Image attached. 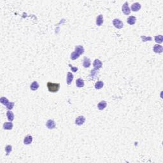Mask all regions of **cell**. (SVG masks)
<instances>
[{"mask_svg":"<svg viewBox=\"0 0 163 163\" xmlns=\"http://www.w3.org/2000/svg\"><path fill=\"white\" fill-rule=\"evenodd\" d=\"M12 147L11 145H8L6 146V147H5V152L7 153V155H8L10 154V153L12 152Z\"/></svg>","mask_w":163,"mask_h":163,"instance_id":"d4e9b609","label":"cell"},{"mask_svg":"<svg viewBox=\"0 0 163 163\" xmlns=\"http://www.w3.org/2000/svg\"><path fill=\"white\" fill-rule=\"evenodd\" d=\"M85 121V118L83 116H79L75 119V124L77 126H82L84 124Z\"/></svg>","mask_w":163,"mask_h":163,"instance_id":"277c9868","label":"cell"},{"mask_svg":"<svg viewBox=\"0 0 163 163\" xmlns=\"http://www.w3.org/2000/svg\"><path fill=\"white\" fill-rule=\"evenodd\" d=\"M0 102L1 103V104H4V106H7L8 104V103H10L9 100L6 98L5 97H1V99H0Z\"/></svg>","mask_w":163,"mask_h":163,"instance_id":"603a6c76","label":"cell"},{"mask_svg":"<svg viewBox=\"0 0 163 163\" xmlns=\"http://www.w3.org/2000/svg\"><path fill=\"white\" fill-rule=\"evenodd\" d=\"M38 88H39V84H38V83L36 81L33 82L30 85L31 90L34 91H36Z\"/></svg>","mask_w":163,"mask_h":163,"instance_id":"ffe728a7","label":"cell"},{"mask_svg":"<svg viewBox=\"0 0 163 163\" xmlns=\"http://www.w3.org/2000/svg\"><path fill=\"white\" fill-rule=\"evenodd\" d=\"M103 66V64H102V62L99 60V59H96L95 60H94V61L93 63V66L94 68V69H96V70H99Z\"/></svg>","mask_w":163,"mask_h":163,"instance_id":"5b68a950","label":"cell"},{"mask_svg":"<svg viewBox=\"0 0 163 163\" xmlns=\"http://www.w3.org/2000/svg\"><path fill=\"white\" fill-rule=\"evenodd\" d=\"M104 86V82L103 81H98L97 82L95 83V89H97V90H99V89H102L103 87Z\"/></svg>","mask_w":163,"mask_h":163,"instance_id":"44dd1931","label":"cell"},{"mask_svg":"<svg viewBox=\"0 0 163 163\" xmlns=\"http://www.w3.org/2000/svg\"><path fill=\"white\" fill-rule=\"evenodd\" d=\"M107 103L105 101H101L98 104V108L99 110H103L107 107Z\"/></svg>","mask_w":163,"mask_h":163,"instance_id":"5bb4252c","label":"cell"},{"mask_svg":"<svg viewBox=\"0 0 163 163\" xmlns=\"http://www.w3.org/2000/svg\"><path fill=\"white\" fill-rule=\"evenodd\" d=\"M113 26H115L116 28L117 29H122L124 27V24L123 22L119 19H115L113 20Z\"/></svg>","mask_w":163,"mask_h":163,"instance_id":"7a4b0ae2","label":"cell"},{"mask_svg":"<svg viewBox=\"0 0 163 163\" xmlns=\"http://www.w3.org/2000/svg\"><path fill=\"white\" fill-rule=\"evenodd\" d=\"M75 51L78 53L79 54H83L84 52H85V49L83 48V47L82 45H77L75 47Z\"/></svg>","mask_w":163,"mask_h":163,"instance_id":"8fae6325","label":"cell"},{"mask_svg":"<svg viewBox=\"0 0 163 163\" xmlns=\"http://www.w3.org/2000/svg\"><path fill=\"white\" fill-rule=\"evenodd\" d=\"M122 12H123V13H124L125 15H128L130 14L131 10L128 6V3L125 2V3L122 5Z\"/></svg>","mask_w":163,"mask_h":163,"instance_id":"3957f363","label":"cell"},{"mask_svg":"<svg viewBox=\"0 0 163 163\" xmlns=\"http://www.w3.org/2000/svg\"><path fill=\"white\" fill-rule=\"evenodd\" d=\"M7 117L8 120L9 121H10V122H12L13 120H14V114H13V112L10 111V110L7 111Z\"/></svg>","mask_w":163,"mask_h":163,"instance_id":"d6986e66","label":"cell"},{"mask_svg":"<svg viewBox=\"0 0 163 163\" xmlns=\"http://www.w3.org/2000/svg\"><path fill=\"white\" fill-rule=\"evenodd\" d=\"M155 41L156 42L157 44H161L163 43V35H157V36H155L154 37Z\"/></svg>","mask_w":163,"mask_h":163,"instance_id":"7402d4cb","label":"cell"},{"mask_svg":"<svg viewBox=\"0 0 163 163\" xmlns=\"http://www.w3.org/2000/svg\"><path fill=\"white\" fill-rule=\"evenodd\" d=\"M83 66L84 68H89L91 66V60L89 58L85 57L83 59Z\"/></svg>","mask_w":163,"mask_h":163,"instance_id":"e0dca14e","label":"cell"},{"mask_svg":"<svg viewBox=\"0 0 163 163\" xmlns=\"http://www.w3.org/2000/svg\"><path fill=\"white\" fill-rule=\"evenodd\" d=\"M74 76L71 72H68L67 73V77H66V83L68 85H70L72 83V81L73 80Z\"/></svg>","mask_w":163,"mask_h":163,"instance_id":"30bf717a","label":"cell"},{"mask_svg":"<svg viewBox=\"0 0 163 163\" xmlns=\"http://www.w3.org/2000/svg\"><path fill=\"white\" fill-rule=\"evenodd\" d=\"M13 124L10 121L9 122H5L3 124V129H5V130H11L13 128Z\"/></svg>","mask_w":163,"mask_h":163,"instance_id":"4fadbf2b","label":"cell"},{"mask_svg":"<svg viewBox=\"0 0 163 163\" xmlns=\"http://www.w3.org/2000/svg\"><path fill=\"white\" fill-rule=\"evenodd\" d=\"M14 105H15V103H14L10 102L8 103V104L6 106V108H7L8 110H10L12 109H13V108L14 107Z\"/></svg>","mask_w":163,"mask_h":163,"instance_id":"4316f807","label":"cell"},{"mask_svg":"<svg viewBox=\"0 0 163 163\" xmlns=\"http://www.w3.org/2000/svg\"><path fill=\"white\" fill-rule=\"evenodd\" d=\"M141 4L139 3H133L132 5H131V10H133V12H138L139 11V10L141 9Z\"/></svg>","mask_w":163,"mask_h":163,"instance_id":"ba28073f","label":"cell"},{"mask_svg":"<svg viewBox=\"0 0 163 163\" xmlns=\"http://www.w3.org/2000/svg\"><path fill=\"white\" fill-rule=\"evenodd\" d=\"M99 74V72H98V70H96V69H94V70H91V73L89 75V78L91 79V80H95L97 77H98V75Z\"/></svg>","mask_w":163,"mask_h":163,"instance_id":"8992f818","label":"cell"},{"mask_svg":"<svg viewBox=\"0 0 163 163\" xmlns=\"http://www.w3.org/2000/svg\"><path fill=\"white\" fill-rule=\"evenodd\" d=\"M153 50H154V52L155 53H158V54L162 53L163 51V46L160 45H155L154 46Z\"/></svg>","mask_w":163,"mask_h":163,"instance_id":"9c48e42d","label":"cell"},{"mask_svg":"<svg viewBox=\"0 0 163 163\" xmlns=\"http://www.w3.org/2000/svg\"><path fill=\"white\" fill-rule=\"evenodd\" d=\"M127 23L133 26L136 22V18L135 17V16H130L129 17H128L127 20Z\"/></svg>","mask_w":163,"mask_h":163,"instance_id":"2e32d148","label":"cell"},{"mask_svg":"<svg viewBox=\"0 0 163 163\" xmlns=\"http://www.w3.org/2000/svg\"><path fill=\"white\" fill-rule=\"evenodd\" d=\"M76 85L78 88H82L84 86V80L82 78H78L76 80Z\"/></svg>","mask_w":163,"mask_h":163,"instance_id":"ac0fdd59","label":"cell"},{"mask_svg":"<svg viewBox=\"0 0 163 163\" xmlns=\"http://www.w3.org/2000/svg\"><path fill=\"white\" fill-rule=\"evenodd\" d=\"M47 88H48V91L50 92H57L60 89V84L59 83H52L48 82H47Z\"/></svg>","mask_w":163,"mask_h":163,"instance_id":"6da1fadb","label":"cell"},{"mask_svg":"<svg viewBox=\"0 0 163 163\" xmlns=\"http://www.w3.org/2000/svg\"><path fill=\"white\" fill-rule=\"evenodd\" d=\"M46 126L49 129H53L56 127V124L53 120H48L46 122Z\"/></svg>","mask_w":163,"mask_h":163,"instance_id":"52a82bcc","label":"cell"},{"mask_svg":"<svg viewBox=\"0 0 163 163\" xmlns=\"http://www.w3.org/2000/svg\"><path fill=\"white\" fill-rule=\"evenodd\" d=\"M79 57H80V54H79L78 53H77L76 52H75V51H74V52L72 53L70 58H71V59H72V60H75V59H78Z\"/></svg>","mask_w":163,"mask_h":163,"instance_id":"cb8c5ba5","label":"cell"},{"mask_svg":"<svg viewBox=\"0 0 163 163\" xmlns=\"http://www.w3.org/2000/svg\"><path fill=\"white\" fill-rule=\"evenodd\" d=\"M104 22V19H103V15H99L98 16V17L96 19V24L97 26H101L103 24Z\"/></svg>","mask_w":163,"mask_h":163,"instance_id":"9a60e30c","label":"cell"},{"mask_svg":"<svg viewBox=\"0 0 163 163\" xmlns=\"http://www.w3.org/2000/svg\"><path fill=\"white\" fill-rule=\"evenodd\" d=\"M33 141V137L31 135H28L24 139V143L25 145H30Z\"/></svg>","mask_w":163,"mask_h":163,"instance_id":"7c38bea8","label":"cell"},{"mask_svg":"<svg viewBox=\"0 0 163 163\" xmlns=\"http://www.w3.org/2000/svg\"><path fill=\"white\" fill-rule=\"evenodd\" d=\"M141 40H142V41H143V42H145V41H152V37H150V36L147 37V36H144V35L141 36Z\"/></svg>","mask_w":163,"mask_h":163,"instance_id":"484cf974","label":"cell"},{"mask_svg":"<svg viewBox=\"0 0 163 163\" xmlns=\"http://www.w3.org/2000/svg\"><path fill=\"white\" fill-rule=\"evenodd\" d=\"M69 66H70V68H71L72 72H76L78 71V68L77 67H74V66H72L71 64H69Z\"/></svg>","mask_w":163,"mask_h":163,"instance_id":"83f0119b","label":"cell"}]
</instances>
